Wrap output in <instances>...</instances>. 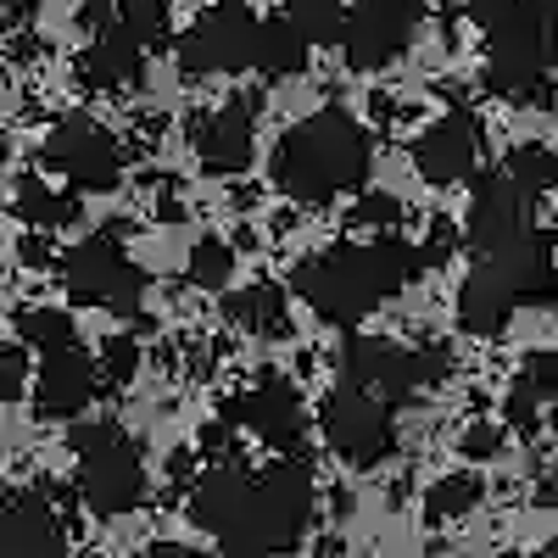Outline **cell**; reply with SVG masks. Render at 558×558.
I'll return each instance as SVG.
<instances>
[{
    "label": "cell",
    "instance_id": "1",
    "mask_svg": "<svg viewBox=\"0 0 558 558\" xmlns=\"http://www.w3.org/2000/svg\"><path fill=\"white\" fill-rule=\"evenodd\" d=\"M313 470L302 458H279L268 470H213L196 497L191 520L229 553V558H279L291 553L313 525Z\"/></svg>",
    "mask_w": 558,
    "mask_h": 558
},
{
    "label": "cell",
    "instance_id": "2",
    "mask_svg": "<svg viewBox=\"0 0 558 558\" xmlns=\"http://www.w3.org/2000/svg\"><path fill=\"white\" fill-rule=\"evenodd\" d=\"M418 246H408L402 235H375V241H341L324 246L313 257H302L291 268V291L324 318V324H357L375 307H386L397 291L413 286Z\"/></svg>",
    "mask_w": 558,
    "mask_h": 558
},
{
    "label": "cell",
    "instance_id": "3",
    "mask_svg": "<svg viewBox=\"0 0 558 558\" xmlns=\"http://www.w3.org/2000/svg\"><path fill=\"white\" fill-rule=\"evenodd\" d=\"M368 168H375V140L341 107H324L291 123L274 146V184L291 202H313V207L357 191Z\"/></svg>",
    "mask_w": 558,
    "mask_h": 558
},
{
    "label": "cell",
    "instance_id": "4",
    "mask_svg": "<svg viewBox=\"0 0 558 558\" xmlns=\"http://www.w3.org/2000/svg\"><path fill=\"white\" fill-rule=\"evenodd\" d=\"M486 34V89L514 107H547L553 89V12L547 0H475Z\"/></svg>",
    "mask_w": 558,
    "mask_h": 558
},
{
    "label": "cell",
    "instance_id": "5",
    "mask_svg": "<svg viewBox=\"0 0 558 558\" xmlns=\"http://www.w3.org/2000/svg\"><path fill=\"white\" fill-rule=\"evenodd\" d=\"M520 307H558V263L542 229L531 241L492 252L470 268V279L458 286V330L497 336Z\"/></svg>",
    "mask_w": 558,
    "mask_h": 558
},
{
    "label": "cell",
    "instance_id": "6",
    "mask_svg": "<svg viewBox=\"0 0 558 558\" xmlns=\"http://www.w3.org/2000/svg\"><path fill=\"white\" fill-rule=\"evenodd\" d=\"M73 458H78V497L89 514L118 520L134 514L146 502V458L129 441V430H118L112 418L73 430Z\"/></svg>",
    "mask_w": 558,
    "mask_h": 558
},
{
    "label": "cell",
    "instance_id": "7",
    "mask_svg": "<svg viewBox=\"0 0 558 558\" xmlns=\"http://www.w3.org/2000/svg\"><path fill=\"white\" fill-rule=\"evenodd\" d=\"M341 375L347 386L380 397V402H402L425 386H441L452 375V352L436 347H402V341H380V336H352L341 347Z\"/></svg>",
    "mask_w": 558,
    "mask_h": 558
},
{
    "label": "cell",
    "instance_id": "8",
    "mask_svg": "<svg viewBox=\"0 0 558 558\" xmlns=\"http://www.w3.org/2000/svg\"><path fill=\"white\" fill-rule=\"evenodd\" d=\"M123 229H101V235L78 241L68 257H62V286L73 302L84 307H107V313H140V302H146V274H140V263L118 246Z\"/></svg>",
    "mask_w": 558,
    "mask_h": 558
},
{
    "label": "cell",
    "instance_id": "9",
    "mask_svg": "<svg viewBox=\"0 0 558 558\" xmlns=\"http://www.w3.org/2000/svg\"><path fill=\"white\" fill-rule=\"evenodd\" d=\"M318 430L330 441L352 470H375L397 452V418H391V402L368 397L357 386H336L318 408Z\"/></svg>",
    "mask_w": 558,
    "mask_h": 558
},
{
    "label": "cell",
    "instance_id": "10",
    "mask_svg": "<svg viewBox=\"0 0 558 558\" xmlns=\"http://www.w3.org/2000/svg\"><path fill=\"white\" fill-rule=\"evenodd\" d=\"M257 51V17L246 0H218L213 12H202L179 39V73L207 78V73H246Z\"/></svg>",
    "mask_w": 558,
    "mask_h": 558
},
{
    "label": "cell",
    "instance_id": "11",
    "mask_svg": "<svg viewBox=\"0 0 558 558\" xmlns=\"http://www.w3.org/2000/svg\"><path fill=\"white\" fill-rule=\"evenodd\" d=\"M45 168L57 179H68L73 191H118L123 179V146L112 140V129H101L96 118H62L45 134Z\"/></svg>",
    "mask_w": 558,
    "mask_h": 558
},
{
    "label": "cell",
    "instance_id": "12",
    "mask_svg": "<svg viewBox=\"0 0 558 558\" xmlns=\"http://www.w3.org/2000/svg\"><path fill=\"white\" fill-rule=\"evenodd\" d=\"M536 235V196L520 191L502 168L486 173L475 184V202H470V218H463V241H470L475 257H492V252H508Z\"/></svg>",
    "mask_w": 558,
    "mask_h": 558
},
{
    "label": "cell",
    "instance_id": "13",
    "mask_svg": "<svg viewBox=\"0 0 558 558\" xmlns=\"http://www.w3.org/2000/svg\"><path fill=\"white\" fill-rule=\"evenodd\" d=\"M418 34V0H357L341 23V51L357 73L391 68Z\"/></svg>",
    "mask_w": 558,
    "mask_h": 558
},
{
    "label": "cell",
    "instance_id": "14",
    "mask_svg": "<svg viewBox=\"0 0 558 558\" xmlns=\"http://www.w3.org/2000/svg\"><path fill=\"white\" fill-rule=\"evenodd\" d=\"M223 413L235 418L241 430H252L263 447L286 452V458H296V452H302V441H307V413H302V397H296L286 380H263V386H252V391H241V397H229V408H223Z\"/></svg>",
    "mask_w": 558,
    "mask_h": 558
},
{
    "label": "cell",
    "instance_id": "15",
    "mask_svg": "<svg viewBox=\"0 0 558 558\" xmlns=\"http://www.w3.org/2000/svg\"><path fill=\"white\" fill-rule=\"evenodd\" d=\"M96 397H101V375L84 347H62V352L39 357V368H34V413L39 418H78Z\"/></svg>",
    "mask_w": 558,
    "mask_h": 558
},
{
    "label": "cell",
    "instance_id": "16",
    "mask_svg": "<svg viewBox=\"0 0 558 558\" xmlns=\"http://www.w3.org/2000/svg\"><path fill=\"white\" fill-rule=\"evenodd\" d=\"M252 129H257V96H235L229 107L191 123V146L207 173H241L252 168Z\"/></svg>",
    "mask_w": 558,
    "mask_h": 558
},
{
    "label": "cell",
    "instance_id": "17",
    "mask_svg": "<svg viewBox=\"0 0 558 558\" xmlns=\"http://www.w3.org/2000/svg\"><path fill=\"white\" fill-rule=\"evenodd\" d=\"M481 162V123L470 112H447L413 140V168L430 184H463Z\"/></svg>",
    "mask_w": 558,
    "mask_h": 558
},
{
    "label": "cell",
    "instance_id": "18",
    "mask_svg": "<svg viewBox=\"0 0 558 558\" xmlns=\"http://www.w3.org/2000/svg\"><path fill=\"white\" fill-rule=\"evenodd\" d=\"M0 536L12 542L17 558H68V525L57 514L51 492H12L0 508Z\"/></svg>",
    "mask_w": 558,
    "mask_h": 558
},
{
    "label": "cell",
    "instance_id": "19",
    "mask_svg": "<svg viewBox=\"0 0 558 558\" xmlns=\"http://www.w3.org/2000/svg\"><path fill=\"white\" fill-rule=\"evenodd\" d=\"M140 73H146V45L129 39V34H118V28L96 34V39H89V51L78 57V78H84L89 89H107V96L140 84Z\"/></svg>",
    "mask_w": 558,
    "mask_h": 558
},
{
    "label": "cell",
    "instance_id": "20",
    "mask_svg": "<svg viewBox=\"0 0 558 558\" xmlns=\"http://www.w3.org/2000/svg\"><path fill=\"white\" fill-rule=\"evenodd\" d=\"M78 23H84L89 34L118 28V34L140 39L146 51L168 39V7H162V0H84V7H78Z\"/></svg>",
    "mask_w": 558,
    "mask_h": 558
},
{
    "label": "cell",
    "instance_id": "21",
    "mask_svg": "<svg viewBox=\"0 0 558 558\" xmlns=\"http://www.w3.org/2000/svg\"><path fill=\"white\" fill-rule=\"evenodd\" d=\"M223 318L246 336H286L291 330V307H286V286L274 279H252V286L223 296Z\"/></svg>",
    "mask_w": 558,
    "mask_h": 558
},
{
    "label": "cell",
    "instance_id": "22",
    "mask_svg": "<svg viewBox=\"0 0 558 558\" xmlns=\"http://www.w3.org/2000/svg\"><path fill=\"white\" fill-rule=\"evenodd\" d=\"M553 402H558V352H531L525 368H520V380L508 386V397H502V413H508V425L531 430L542 418V408H553Z\"/></svg>",
    "mask_w": 558,
    "mask_h": 558
},
{
    "label": "cell",
    "instance_id": "23",
    "mask_svg": "<svg viewBox=\"0 0 558 558\" xmlns=\"http://www.w3.org/2000/svg\"><path fill=\"white\" fill-rule=\"evenodd\" d=\"M307 51H313V45L302 39V28L291 17H268V23H257L252 68L263 78H296V73H307Z\"/></svg>",
    "mask_w": 558,
    "mask_h": 558
},
{
    "label": "cell",
    "instance_id": "24",
    "mask_svg": "<svg viewBox=\"0 0 558 558\" xmlns=\"http://www.w3.org/2000/svg\"><path fill=\"white\" fill-rule=\"evenodd\" d=\"M17 218L34 229V235H51V229H68L78 218V196L51 191L45 179H17V196H12Z\"/></svg>",
    "mask_w": 558,
    "mask_h": 558
},
{
    "label": "cell",
    "instance_id": "25",
    "mask_svg": "<svg viewBox=\"0 0 558 558\" xmlns=\"http://www.w3.org/2000/svg\"><path fill=\"white\" fill-rule=\"evenodd\" d=\"M481 502H486V481H481L475 470H452V475H441V481L425 492V520H430V525H452V520H463V514H475Z\"/></svg>",
    "mask_w": 558,
    "mask_h": 558
},
{
    "label": "cell",
    "instance_id": "26",
    "mask_svg": "<svg viewBox=\"0 0 558 558\" xmlns=\"http://www.w3.org/2000/svg\"><path fill=\"white\" fill-rule=\"evenodd\" d=\"M502 173L514 179L520 191H531V196L542 202L553 184H558V157H553L547 146H536V140H525V146H514V151L502 157Z\"/></svg>",
    "mask_w": 558,
    "mask_h": 558
},
{
    "label": "cell",
    "instance_id": "27",
    "mask_svg": "<svg viewBox=\"0 0 558 558\" xmlns=\"http://www.w3.org/2000/svg\"><path fill=\"white\" fill-rule=\"evenodd\" d=\"M286 17L302 28L307 45H341L347 0H286Z\"/></svg>",
    "mask_w": 558,
    "mask_h": 558
},
{
    "label": "cell",
    "instance_id": "28",
    "mask_svg": "<svg viewBox=\"0 0 558 558\" xmlns=\"http://www.w3.org/2000/svg\"><path fill=\"white\" fill-rule=\"evenodd\" d=\"M17 336H23L28 347H39V357H45V352H62V347H78L73 313H62V307H23Z\"/></svg>",
    "mask_w": 558,
    "mask_h": 558
},
{
    "label": "cell",
    "instance_id": "29",
    "mask_svg": "<svg viewBox=\"0 0 558 558\" xmlns=\"http://www.w3.org/2000/svg\"><path fill=\"white\" fill-rule=\"evenodd\" d=\"M229 279H235V246H229L223 235H202V241L191 246V286L223 291Z\"/></svg>",
    "mask_w": 558,
    "mask_h": 558
},
{
    "label": "cell",
    "instance_id": "30",
    "mask_svg": "<svg viewBox=\"0 0 558 558\" xmlns=\"http://www.w3.org/2000/svg\"><path fill=\"white\" fill-rule=\"evenodd\" d=\"M96 375H101V391H118L140 375V341L134 336H112L96 357Z\"/></svg>",
    "mask_w": 558,
    "mask_h": 558
},
{
    "label": "cell",
    "instance_id": "31",
    "mask_svg": "<svg viewBox=\"0 0 558 558\" xmlns=\"http://www.w3.org/2000/svg\"><path fill=\"white\" fill-rule=\"evenodd\" d=\"M408 218V207L386 191H363V202L352 207V223L357 229H375V235H397V223Z\"/></svg>",
    "mask_w": 558,
    "mask_h": 558
},
{
    "label": "cell",
    "instance_id": "32",
    "mask_svg": "<svg viewBox=\"0 0 558 558\" xmlns=\"http://www.w3.org/2000/svg\"><path fill=\"white\" fill-rule=\"evenodd\" d=\"M28 386V357L23 347H0V397H17Z\"/></svg>",
    "mask_w": 558,
    "mask_h": 558
},
{
    "label": "cell",
    "instance_id": "33",
    "mask_svg": "<svg viewBox=\"0 0 558 558\" xmlns=\"http://www.w3.org/2000/svg\"><path fill=\"white\" fill-rule=\"evenodd\" d=\"M458 447H463V458H497V447H502V430H497V425H470Z\"/></svg>",
    "mask_w": 558,
    "mask_h": 558
},
{
    "label": "cell",
    "instance_id": "34",
    "mask_svg": "<svg viewBox=\"0 0 558 558\" xmlns=\"http://www.w3.org/2000/svg\"><path fill=\"white\" fill-rule=\"evenodd\" d=\"M0 7H7V12H34L39 0H0Z\"/></svg>",
    "mask_w": 558,
    "mask_h": 558
},
{
    "label": "cell",
    "instance_id": "35",
    "mask_svg": "<svg viewBox=\"0 0 558 558\" xmlns=\"http://www.w3.org/2000/svg\"><path fill=\"white\" fill-rule=\"evenodd\" d=\"M536 558H558V536H553V542H547V547H542Z\"/></svg>",
    "mask_w": 558,
    "mask_h": 558
},
{
    "label": "cell",
    "instance_id": "36",
    "mask_svg": "<svg viewBox=\"0 0 558 558\" xmlns=\"http://www.w3.org/2000/svg\"><path fill=\"white\" fill-rule=\"evenodd\" d=\"M0 558H17V553H12V542H7V536H0Z\"/></svg>",
    "mask_w": 558,
    "mask_h": 558
},
{
    "label": "cell",
    "instance_id": "37",
    "mask_svg": "<svg viewBox=\"0 0 558 558\" xmlns=\"http://www.w3.org/2000/svg\"><path fill=\"white\" fill-rule=\"evenodd\" d=\"M547 12H553V23H558V0H553V7H547Z\"/></svg>",
    "mask_w": 558,
    "mask_h": 558
},
{
    "label": "cell",
    "instance_id": "38",
    "mask_svg": "<svg viewBox=\"0 0 558 558\" xmlns=\"http://www.w3.org/2000/svg\"><path fill=\"white\" fill-rule=\"evenodd\" d=\"M0 279H7V268H0Z\"/></svg>",
    "mask_w": 558,
    "mask_h": 558
},
{
    "label": "cell",
    "instance_id": "39",
    "mask_svg": "<svg viewBox=\"0 0 558 558\" xmlns=\"http://www.w3.org/2000/svg\"><path fill=\"white\" fill-rule=\"evenodd\" d=\"M184 558H191V553H184Z\"/></svg>",
    "mask_w": 558,
    "mask_h": 558
}]
</instances>
